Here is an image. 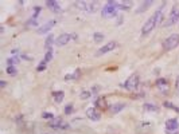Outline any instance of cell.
I'll return each mask as SVG.
<instances>
[{
  "mask_svg": "<svg viewBox=\"0 0 179 134\" xmlns=\"http://www.w3.org/2000/svg\"><path fill=\"white\" fill-rule=\"evenodd\" d=\"M162 19H163V9L159 8L157 11H155L152 16L145 22V24L143 26V28H141V34H143V35H148L149 32H152L153 30L156 28L157 24L162 22Z\"/></svg>",
  "mask_w": 179,
  "mask_h": 134,
  "instance_id": "6da1fadb",
  "label": "cell"
},
{
  "mask_svg": "<svg viewBox=\"0 0 179 134\" xmlns=\"http://www.w3.org/2000/svg\"><path fill=\"white\" fill-rule=\"evenodd\" d=\"M117 9H118L117 8V3H114V1H108V4L101 9V16L105 18V19L113 18L114 15L117 13Z\"/></svg>",
  "mask_w": 179,
  "mask_h": 134,
  "instance_id": "7a4b0ae2",
  "label": "cell"
},
{
  "mask_svg": "<svg viewBox=\"0 0 179 134\" xmlns=\"http://www.w3.org/2000/svg\"><path fill=\"white\" fill-rule=\"evenodd\" d=\"M178 46H179V35L178 34H172V35H170L163 42V48H164V51L174 50L175 47H178Z\"/></svg>",
  "mask_w": 179,
  "mask_h": 134,
  "instance_id": "3957f363",
  "label": "cell"
},
{
  "mask_svg": "<svg viewBox=\"0 0 179 134\" xmlns=\"http://www.w3.org/2000/svg\"><path fill=\"white\" fill-rule=\"evenodd\" d=\"M50 127L51 129H70L69 127V123L67 122H65V121L62 119V118H59V117H55L54 119L50 121Z\"/></svg>",
  "mask_w": 179,
  "mask_h": 134,
  "instance_id": "277c9868",
  "label": "cell"
},
{
  "mask_svg": "<svg viewBox=\"0 0 179 134\" xmlns=\"http://www.w3.org/2000/svg\"><path fill=\"white\" fill-rule=\"evenodd\" d=\"M139 86V75L137 74H132L127 79V82L124 83V87L128 90H135Z\"/></svg>",
  "mask_w": 179,
  "mask_h": 134,
  "instance_id": "5b68a950",
  "label": "cell"
},
{
  "mask_svg": "<svg viewBox=\"0 0 179 134\" xmlns=\"http://www.w3.org/2000/svg\"><path fill=\"white\" fill-rule=\"evenodd\" d=\"M77 36L75 35H70V34H62V35H59L55 39V46L57 47H62V46L67 44L70 42V39H75Z\"/></svg>",
  "mask_w": 179,
  "mask_h": 134,
  "instance_id": "8992f818",
  "label": "cell"
},
{
  "mask_svg": "<svg viewBox=\"0 0 179 134\" xmlns=\"http://www.w3.org/2000/svg\"><path fill=\"white\" fill-rule=\"evenodd\" d=\"M179 20V9L178 8H174L172 11L170 12V16H168V20L164 23V27H170L175 23H178Z\"/></svg>",
  "mask_w": 179,
  "mask_h": 134,
  "instance_id": "52a82bcc",
  "label": "cell"
},
{
  "mask_svg": "<svg viewBox=\"0 0 179 134\" xmlns=\"http://www.w3.org/2000/svg\"><path fill=\"white\" fill-rule=\"evenodd\" d=\"M117 47V43L114 42V40H112V42H108L105 46H102L98 51H97V55L100 56V55H104V54H106V52H110L112 50H114Z\"/></svg>",
  "mask_w": 179,
  "mask_h": 134,
  "instance_id": "ba28073f",
  "label": "cell"
},
{
  "mask_svg": "<svg viewBox=\"0 0 179 134\" xmlns=\"http://www.w3.org/2000/svg\"><path fill=\"white\" fill-rule=\"evenodd\" d=\"M178 127H179V123L176 119H168L166 122V130L168 134L175 133V131L178 130Z\"/></svg>",
  "mask_w": 179,
  "mask_h": 134,
  "instance_id": "9c48e42d",
  "label": "cell"
},
{
  "mask_svg": "<svg viewBox=\"0 0 179 134\" xmlns=\"http://www.w3.org/2000/svg\"><path fill=\"white\" fill-rule=\"evenodd\" d=\"M55 24H57V20H48L47 23H44L43 26L38 30V34H40V35H42V34H46V32L50 31V30H51Z\"/></svg>",
  "mask_w": 179,
  "mask_h": 134,
  "instance_id": "30bf717a",
  "label": "cell"
},
{
  "mask_svg": "<svg viewBox=\"0 0 179 134\" xmlns=\"http://www.w3.org/2000/svg\"><path fill=\"white\" fill-rule=\"evenodd\" d=\"M86 115L89 119H92V121H98L101 118V114L98 111H97L94 107H89L86 110Z\"/></svg>",
  "mask_w": 179,
  "mask_h": 134,
  "instance_id": "8fae6325",
  "label": "cell"
},
{
  "mask_svg": "<svg viewBox=\"0 0 179 134\" xmlns=\"http://www.w3.org/2000/svg\"><path fill=\"white\" fill-rule=\"evenodd\" d=\"M46 5H47L48 8L51 9L52 12L59 13L62 11L61 7H59V4H58V1H55V0H48V1H46Z\"/></svg>",
  "mask_w": 179,
  "mask_h": 134,
  "instance_id": "7c38bea8",
  "label": "cell"
},
{
  "mask_svg": "<svg viewBox=\"0 0 179 134\" xmlns=\"http://www.w3.org/2000/svg\"><path fill=\"white\" fill-rule=\"evenodd\" d=\"M77 7L78 9L81 11H87V12H90V1H77Z\"/></svg>",
  "mask_w": 179,
  "mask_h": 134,
  "instance_id": "4fadbf2b",
  "label": "cell"
},
{
  "mask_svg": "<svg viewBox=\"0 0 179 134\" xmlns=\"http://www.w3.org/2000/svg\"><path fill=\"white\" fill-rule=\"evenodd\" d=\"M124 107H125V105H124V103H114V105H112V106L109 107V110L112 113H114V114H116V113L121 111Z\"/></svg>",
  "mask_w": 179,
  "mask_h": 134,
  "instance_id": "5bb4252c",
  "label": "cell"
},
{
  "mask_svg": "<svg viewBox=\"0 0 179 134\" xmlns=\"http://www.w3.org/2000/svg\"><path fill=\"white\" fill-rule=\"evenodd\" d=\"M131 7H132V1H121V3H117V8L122 9V11H128Z\"/></svg>",
  "mask_w": 179,
  "mask_h": 134,
  "instance_id": "9a60e30c",
  "label": "cell"
},
{
  "mask_svg": "<svg viewBox=\"0 0 179 134\" xmlns=\"http://www.w3.org/2000/svg\"><path fill=\"white\" fill-rule=\"evenodd\" d=\"M52 97H54V101L57 103H61L65 94H63V91H55V93H52Z\"/></svg>",
  "mask_w": 179,
  "mask_h": 134,
  "instance_id": "2e32d148",
  "label": "cell"
},
{
  "mask_svg": "<svg viewBox=\"0 0 179 134\" xmlns=\"http://www.w3.org/2000/svg\"><path fill=\"white\" fill-rule=\"evenodd\" d=\"M51 59H52V50L48 48L47 52H46V55H44V59L42 60V64H43V66H46V63H48L50 60H51Z\"/></svg>",
  "mask_w": 179,
  "mask_h": 134,
  "instance_id": "e0dca14e",
  "label": "cell"
},
{
  "mask_svg": "<svg viewBox=\"0 0 179 134\" xmlns=\"http://www.w3.org/2000/svg\"><path fill=\"white\" fill-rule=\"evenodd\" d=\"M151 5H152V1H143V4L139 5L137 12H144V11H147V8H148V7H151Z\"/></svg>",
  "mask_w": 179,
  "mask_h": 134,
  "instance_id": "ac0fdd59",
  "label": "cell"
},
{
  "mask_svg": "<svg viewBox=\"0 0 179 134\" xmlns=\"http://www.w3.org/2000/svg\"><path fill=\"white\" fill-rule=\"evenodd\" d=\"M79 75H81V71L79 70H75L74 72H71V74H69V75L65 76L66 80H70V79H77V78H79Z\"/></svg>",
  "mask_w": 179,
  "mask_h": 134,
  "instance_id": "d6986e66",
  "label": "cell"
},
{
  "mask_svg": "<svg viewBox=\"0 0 179 134\" xmlns=\"http://www.w3.org/2000/svg\"><path fill=\"white\" fill-rule=\"evenodd\" d=\"M96 106L101 107V109H105V107H106V102H105V98H102V97L97 98V99H96Z\"/></svg>",
  "mask_w": 179,
  "mask_h": 134,
  "instance_id": "ffe728a7",
  "label": "cell"
},
{
  "mask_svg": "<svg viewBox=\"0 0 179 134\" xmlns=\"http://www.w3.org/2000/svg\"><path fill=\"white\" fill-rule=\"evenodd\" d=\"M92 97V93L89 91V90H83V91H81V94H79V98L81 99H89Z\"/></svg>",
  "mask_w": 179,
  "mask_h": 134,
  "instance_id": "44dd1931",
  "label": "cell"
},
{
  "mask_svg": "<svg viewBox=\"0 0 179 134\" xmlns=\"http://www.w3.org/2000/svg\"><path fill=\"white\" fill-rule=\"evenodd\" d=\"M7 74L9 76H15L17 74V70L15 68V66H8L7 67Z\"/></svg>",
  "mask_w": 179,
  "mask_h": 134,
  "instance_id": "7402d4cb",
  "label": "cell"
},
{
  "mask_svg": "<svg viewBox=\"0 0 179 134\" xmlns=\"http://www.w3.org/2000/svg\"><path fill=\"white\" fill-rule=\"evenodd\" d=\"M156 86L159 87V89L166 90V89H167V80H166V79H159V80L156 82Z\"/></svg>",
  "mask_w": 179,
  "mask_h": 134,
  "instance_id": "603a6c76",
  "label": "cell"
},
{
  "mask_svg": "<svg viewBox=\"0 0 179 134\" xmlns=\"http://www.w3.org/2000/svg\"><path fill=\"white\" fill-rule=\"evenodd\" d=\"M144 109L147 110V111H155V113L159 110V109H157L155 105H151V103H145V105H144Z\"/></svg>",
  "mask_w": 179,
  "mask_h": 134,
  "instance_id": "cb8c5ba5",
  "label": "cell"
},
{
  "mask_svg": "<svg viewBox=\"0 0 179 134\" xmlns=\"http://www.w3.org/2000/svg\"><path fill=\"white\" fill-rule=\"evenodd\" d=\"M52 40H54V36H52V35H48V38L46 39V44H44L46 47H47V50L50 48V46H51V43H54Z\"/></svg>",
  "mask_w": 179,
  "mask_h": 134,
  "instance_id": "d4e9b609",
  "label": "cell"
},
{
  "mask_svg": "<svg viewBox=\"0 0 179 134\" xmlns=\"http://www.w3.org/2000/svg\"><path fill=\"white\" fill-rule=\"evenodd\" d=\"M42 117H43V119H54V118H55V117L52 115L51 113H43V114H42Z\"/></svg>",
  "mask_w": 179,
  "mask_h": 134,
  "instance_id": "484cf974",
  "label": "cell"
},
{
  "mask_svg": "<svg viewBox=\"0 0 179 134\" xmlns=\"http://www.w3.org/2000/svg\"><path fill=\"white\" fill-rule=\"evenodd\" d=\"M93 38H94V40H96L97 43H98V42H101V40L104 39V35H102V34H100V32H97V34H94V36H93Z\"/></svg>",
  "mask_w": 179,
  "mask_h": 134,
  "instance_id": "4316f807",
  "label": "cell"
},
{
  "mask_svg": "<svg viewBox=\"0 0 179 134\" xmlns=\"http://www.w3.org/2000/svg\"><path fill=\"white\" fill-rule=\"evenodd\" d=\"M164 106H166L167 109H174L175 111H179V109H176V107H175L172 103H170V102H166V103H164Z\"/></svg>",
  "mask_w": 179,
  "mask_h": 134,
  "instance_id": "83f0119b",
  "label": "cell"
},
{
  "mask_svg": "<svg viewBox=\"0 0 179 134\" xmlns=\"http://www.w3.org/2000/svg\"><path fill=\"white\" fill-rule=\"evenodd\" d=\"M71 111H73V105H67L65 107V114H70Z\"/></svg>",
  "mask_w": 179,
  "mask_h": 134,
  "instance_id": "f1b7e54d",
  "label": "cell"
},
{
  "mask_svg": "<svg viewBox=\"0 0 179 134\" xmlns=\"http://www.w3.org/2000/svg\"><path fill=\"white\" fill-rule=\"evenodd\" d=\"M7 63H8L9 66H13L15 63H17V59L16 58H9L8 60H7Z\"/></svg>",
  "mask_w": 179,
  "mask_h": 134,
  "instance_id": "f546056e",
  "label": "cell"
},
{
  "mask_svg": "<svg viewBox=\"0 0 179 134\" xmlns=\"http://www.w3.org/2000/svg\"><path fill=\"white\" fill-rule=\"evenodd\" d=\"M40 12V7H35L34 8V15H32V18H36V15Z\"/></svg>",
  "mask_w": 179,
  "mask_h": 134,
  "instance_id": "4dcf8cb0",
  "label": "cell"
},
{
  "mask_svg": "<svg viewBox=\"0 0 179 134\" xmlns=\"http://www.w3.org/2000/svg\"><path fill=\"white\" fill-rule=\"evenodd\" d=\"M27 24H28V26H31V24H32V26H35V24H36V18H31L30 22L27 23Z\"/></svg>",
  "mask_w": 179,
  "mask_h": 134,
  "instance_id": "1f68e13d",
  "label": "cell"
},
{
  "mask_svg": "<svg viewBox=\"0 0 179 134\" xmlns=\"http://www.w3.org/2000/svg\"><path fill=\"white\" fill-rule=\"evenodd\" d=\"M44 68H46V66L40 64V66H38V68H36V70H38V71H42V70H44Z\"/></svg>",
  "mask_w": 179,
  "mask_h": 134,
  "instance_id": "d6a6232c",
  "label": "cell"
},
{
  "mask_svg": "<svg viewBox=\"0 0 179 134\" xmlns=\"http://www.w3.org/2000/svg\"><path fill=\"white\" fill-rule=\"evenodd\" d=\"M176 91H178V95H179V76L176 78Z\"/></svg>",
  "mask_w": 179,
  "mask_h": 134,
  "instance_id": "836d02e7",
  "label": "cell"
},
{
  "mask_svg": "<svg viewBox=\"0 0 179 134\" xmlns=\"http://www.w3.org/2000/svg\"><path fill=\"white\" fill-rule=\"evenodd\" d=\"M5 85H7L5 80H0V87H5Z\"/></svg>",
  "mask_w": 179,
  "mask_h": 134,
  "instance_id": "e575fe53",
  "label": "cell"
},
{
  "mask_svg": "<svg viewBox=\"0 0 179 134\" xmlns=\"http://www.w3.org/2000/svg\"><path fill=\"white\" fill-rule=\"evenodd\" d=\"M98 90H100V87H93V91H94V93H97Z\"/></svg>",
  "mask_w": 179,
  "mask_h": 134,
  "instance_id": "d590c367",
  "label": "cell"
}]
</instances>
